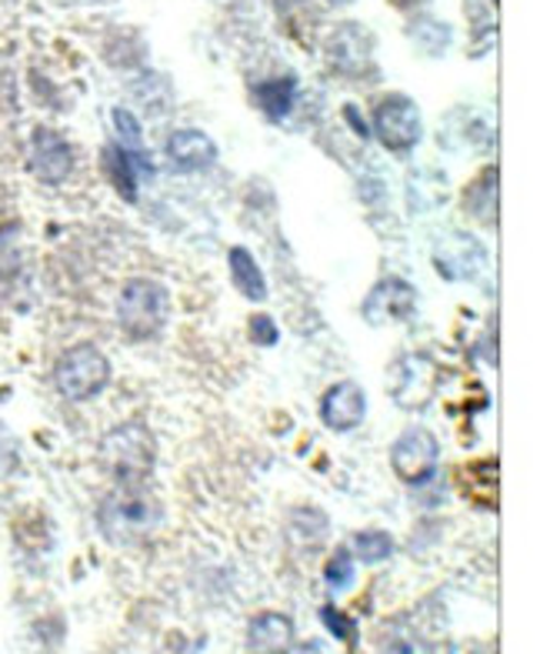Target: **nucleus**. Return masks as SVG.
Segmentation results:
<instances>
[{
  "instance_id": "obj_3",
  "label": "nucleus",
  "mask_w": 540,
  "mask_h": 654,
  "mask_svg": "<svg viewBox=\"0 0 540 654\" xmlns=\"http://www.w3.org/2000/svg\"><path fill=\"white\" fill-rule=\"evenodd\" d=\"M171 317V291L154 278H133L117 297V324L130 341H151Z\"/></svg>"
},
{
  "instance_id": "obj_5",
  "label": "nucleus",
  "mask_w": 540,
  "mask_h": 654,
  "mask_svg": "<svg viewBox=\"0 0 540 654\" xmlns=\"http://www.w3.org/2000/svg\"><path fill=\"white\" fill-rule=\"evenodd\" d=\"M441 462V444L427 428H408L390 447V468L403 484H424Z\"/></svg>"
},
{
  "instance_id": "obj_13",
  "label": "nucleus",
  "mask_w": 540,
  "mask_h": 654,
  "mask_svg": "<svg viewBox=\"0 0 540 654\" xmlns=\"http://www.w3.org/2000/svg\"><path fill=\"white\" fill-rule=\"evenodd\" d=\"M138 167H141V171H151L148 161H144L138 151H127V148H120V144L104 148V174H107V180L117 187L120 198H127V201L138 198Z\"/></svg>"
},
{
  "instance_id": "obj_6",
  "label": "nucleus",
  "mask_w": 540,
  "mask_h": 654,
  "mask_svg": "<svg viewBox=\"0 0 540 654\" xmlns=\"http://www.w3.org/2000/svg\"><path fill=\"white\" fill-rule=\"evenodd\" d=\"M421 107L403 94L380 101L374 110V135L387 151H411L421 141Z\"/></svg>"
},
{
  "instance_id": "obj_23",
  "label": "nucleus",
  "mask_w": 540,
  "mask_h": 654,
  "mask_svg": "<svg viewBox=\"0 0 540 654\" xmlns=\"http://www.w3.org/2000/svg\"><path fill=\"white\" fill-rule=\"evenodd\" d=\"M384 654H427V647L418 641H394V644H387Z\"/></svg>"
},
{
  "instance_id": "obj_20",
  "label": "nucleus",
  "mask_w": 540,
  "mask_h": 654,
  "mask_svg": "<svg viewBox=\"0 0 540 654\" xmlns=\"http://www.w3.org/2000/svg\"><path fill=\"white\" fill-rule=\"evenodd\" d=\"M114 130H117V138H120V148L127 151H141V124L138 117H133L130 110L124 107H114Z\"/></svg>"
},
{
  "instance_id": "obj_18",
  "label": "nucleus",
  "mask_w": 540,
  "mask_h": 654,
  "mask_svg": "<svg viewBox=\"0 0 540 654\" xmlns=\"http://www.w3.org/2000/svg\"><path fill=\"white\" fill-rule=\"evenodd\" d=\"M21 271V224L0 227V278H14Z\"/></svg>"
},
{
  "instance_id": "obj_17",
  "label": "nucleus",
  "mask_w": 540,
  "mask_h": 654,
  "mask_svg": "<svg viewBox=\"0 0 540 654\" xmlns=\"http://www.w3.org/2000/svg\"><path fill=\"white\" fill-rule=\"evenodd\" d=\"M354 561H364V564H380L394 554V538L384 535V532H361L354 538Z\"/></svg>"
},
{
  "instance_id": "obj_8",
  "label": "nucleus",
  "mask_w": 540,
  "mask_h": 654,
  "mask_svg": "<svg viewBox=\"0 0 540 654\" xmlns=\"http://www.w3.org/2000/svg\"><path fill=\"white\" fill-rule=\"evenodd\" d=\"M437 390V364L427 354H408L394 367L390 395L403 411H421Z\"/></svg>"
},
{
  "instance_id": "obj_21",
  "label": "nucleus",
  "mask_w": 540,
  "mask_h": 654,
  "mask_svg": "<svg viewBox=\"0 0 540 654\" xmlns=\"http://www.w3.org/2000/svg\"><path fill=\"white\" fill-rule=\"evenodd\" d=\"M14 468H17V444L4 428H0V481L11 478Z\"/></svg>"
},
{
  "instance_id": "obj_1",
  "label": "nucleus",
  "mask_w": 540,
  "mask_h": 654,
  "mask_svg": "<svg viewBox=\"0 0 540 654\" xmlns=\"http://www.w3.org/2000/svg\"><path fill=\"white\" fill-rule=\"evenodd\" d=\"M97 525L110 545H141L161 525V504L144 484H120L97 507Z\"/></svg>"
},
{
  "instance_id": "obj_15",
  "label": "nucleus",
  "mask_w": 540,
  "mask_h": 654,
  "mask_svg": "<svg viewBox=\"0 0 540 654\" xmlns=\"http://www.w3.org/2000/svg\"><path fill=\"white\" fill-rule=\"evenodd\" d=\"M257 104H260V110L270 117V120H284L291 110H294V101H297V87H294V81L287 78V81H267V84H260L257 87Z\"/></svg>"
},
{
  "instance_id": "obj_10",
  "label": "nucleus",
  "mask_w": 540,
  "mask_h": 654,
  "mask_svg": "<svg viewBox=\"0 0 540 654\" xmlns=\"http://www.w3.org/2000/svg\"><path fill=\"white\" fill-rule=\"evenodd\" d=\"M418 307V291L400 281V278H390V281H380L367 301H364V317L374 324V327H384L390 320H403L411 311Z\"/></svg>"
},
{
  "instance_id": "obj_7",
  "label": "nucleus",
  "mask_w": 540,
  "mask_h": 654,
  "mask_svg": "<svg viewBox=\"0 0 540 654\" xmlns=\"http://www.w3.org/2000/svg\"><path fill=\"white\" fill-rule=\"evenodd\" d=\"M27 167L40 184L57 187L74 171V148L67 144V138L57 135V130L37 127L31 135V148H27Z\"/></svg>"
},
{
  "instance_id": "obj_19",
  "label": "nucleus",
  "mask_w": 540,
  "mask_h": 654,
  "mask_svg": "<svg viewBox=\"0 0 540 654\" xmlns=\"http://www.w3.org/2000/svg\"><path fill=\"white\" fill-rule=\"evenodd\" d=\"M320 621H324V628H327L337 641L357 644V621H351L344 611H337L333 605H324V608H320Z\"/></svg>"
},
{
  "instance_id": "obj_24",
  "label": "nucleus",
  "mask_w": 540,
  "mask_h": 654,
  "mask_svg": "<svg viewBox=\"0 0 540 654\" xmlns=\"http://www.w3.org/2000/svg\"><path fill=\"white\" fill-rule=\"evenodd\" d=\"M307 654H320V644L314 641V644H307Z\"/></svg>"
},
{
  "instance_id": "obj_22",
  "label": "nucleus",
  "mask_w": 540,
  "mask_h": 654,
  "mask_svg": "<svg viewBox=\"0 0 540 654\" xmlns=\"http://www.w3.org/2000/svg\"><path fill=\"white\" fill-rule=\"evenodd\" d=\"M250 338H254L257 344H274V341H278V327H274V320H270L267 314L254 317V320H250Z\"/></svg>"
},
{
  "instance_id": "obj_2",
  "label": "nucleus",
  "mask_w": 540,
  "mask_h": 654,
  "mask_svg": "<svg viewBox=\"0 0 540 654\" xmlns=\"http://www.w3.org/2000/svg\"><path fill=\"white\" fill-rule=\"evenodd\" d=\"M101 465L117 484H148L157 465V444L141 421H124L101 441Z\"/></svg>"
},
{
  "instance_id": "obj_16",
  "label": "nucleus",
  "mask_w": 540,
  "mask_h": 654,
  "mask_svg": "<svg viewBox=\"0 0 540 654\" xmlns=\"http://www.w3.org/2000/svg\"><path fill=\"white\" fill-rule=\"evenodd\" d=\"M354 564H357V561H354V554H351L348 548H337V551L330 554L327 568H324V581H327L330 592H348V587L354 584V577H357V568H354Z\"/></svg>"
},
{
  "instance_id": "obj_14",
  "label": "nucleus",
  "mask_w": 540,
  "mask_h": 654,
  "mask_svg": "<svg viewBox=\"0 0 540 654\" xmlns=\"http://www.w3.org/2000/svg\"><path fill=\"white\" fill-rule=\"evenodd\" d=\"M227 268H231V281H234V288H237L247 301H254V304L267 301V281H263V271H260V265H257L254 254H250L247 247H231V254H227Z\"/></svg>"
},
{
  "instance_id": "obj_9",
  "label": "nucleus",
  "mask_w": 540,
  "mask_h": 654,
  "mask_svg": "<svg viewBox=\"0 0 540 654\" xmlns=\"http://www.w3.org/2000/svg\"><path fill=\"white\" fill-rule=\"evenodd\" d=\"M364 418H367V395L357 381H341L324 390V398H320L324 428H330L337 434H348V431L361 428Z\"/></svg>"
},
{
  "instance_id": "obj_4",
  "label": "nucleus",
  "mask_w": 540,
  "mask_h": 654,
  "mask_svg": "<svg viewBox=\"0 0 540 654\" xmlns=\"http://www.w3.org/2000/svg\"><path fill=\"white\" fill-rule=\"evenodd\" d=\"M110 381V361L97 344L67 348L54 364V387L67 401H91Z\"/></svg>"
},
{
  "instance_id": "obj_11",
  "label": "nucleus",
  "mask_w": 540,
  "mask_h": 654,
  "mask_svg": "<svg viewBox=\"0 0 540 654\" xmlns=\"http://www.w3.org/2000/svg\"><path fill=\"white\" fill-rule=\"evenodd\" d=\"M294 634V621L284 611H260L247 624V647L250 654H291Z\"/></svg>"
},
{
  "instance_id": "obj_12",
  "label": "nucleus",
  "mask_w": 540,
  "mask_h": 654,
  "mask_svg": "<svg viewBox=\"0 0 540 654\" xmlns=\"http://www.w3.org/2000/svg\"><path fill=\"white\" fill-rule=\"evenodd\" d=\"M167 157L177 171L184 174H197V171H208L218 164V144L204 135V130H174L171 141H167Z\"/></svg>"
}]
</instances>
